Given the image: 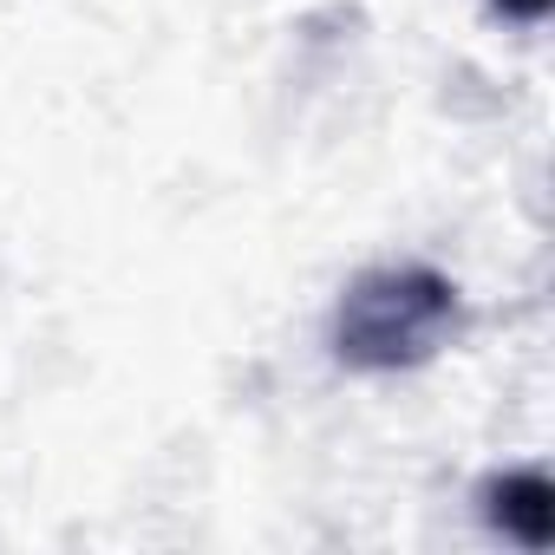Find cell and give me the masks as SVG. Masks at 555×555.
<instances>
[{
	"label": "cell",
	"mask_w": 555,
	"mask_h": 555,
	"mask_svg": "<svg viewBox=\"0 0 555 555\" xmlns=\"http://www.w3.org/2000/svg\"><path fill=\"white\" fill-rule=\"evenodd\" d=\"M503 503H509L522 542H542V535H548V490H542V477H516V483H503Z\"/></svg>",
	"instance_id": "obj_1"
},
{
	"label": "cell",
	"mask_w": 555,
	"mask_h": 555,
	"mask_svg": "<svg viewBox=\"0 0 555 555\" xmlns=\"http://www.w3.org/2000/svg\"><path fill=\"white\" fill-rule=\"evenodd\" d=\"M496 8H503V14H516V21H535L548 0H496Z\"/></svg>",
	"instance_id": "obj_2"
}]
</instances>
